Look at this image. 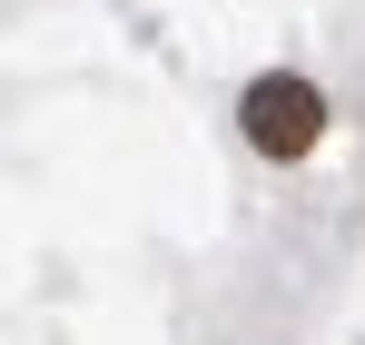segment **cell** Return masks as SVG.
Here are the masks:
<instances>
[{
  "label": "cell",
  "mask_w": 365,
  "mask_h": 345,
  "mask_svg": "<svg viewBox=\"0 0 365 345\" xmlns=\"http://www.w3.org/2000/svg\"><path fill=\"white\" fill-rule=\"evenodd\" d=\"M237 128H247V148L257 158H306L316 138H326V99H316V79H297V69H267V79H247V99H237Z\"/></svg>",
  "instance_id": "1"
}]
</instances>
